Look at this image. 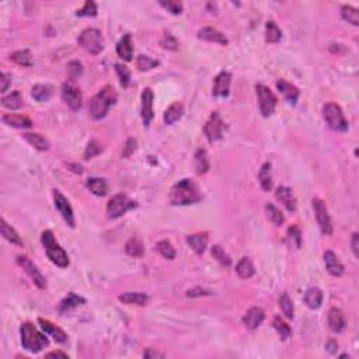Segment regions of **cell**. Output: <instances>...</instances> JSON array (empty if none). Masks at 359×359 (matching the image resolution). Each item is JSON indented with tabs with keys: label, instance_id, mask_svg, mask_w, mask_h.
Listing matches in <instances>:
<instances>
[{
	"label": "cell",
	"instance_id": "56",
	"mask_svg": "<svg viewBox=\"0 0 359 359\" xmlns=\"http://www.w3.org/2000/svg\"><path fill=\"white\" fill-rule=\"evenodd\" d=\"M0 81H2L0 92H2V93H5L7 88H9V86L12 84V76H10L9 73H6V72H3V73L0 74Z\"/></svg>",
	"mask_w": 359,
	"mask_h": 359
},
{
	"label": "cell",
	"instance_id": "26",
	"mask_svg": "<svg viewBox=\"0 0 359 359\" xmlns=\"http://www.w3.org/2000/svg\"><path fill=\"white\" fill-rule=\"evenodd\" d=\"M0 232H2V236L6 239L7 242L12 243V244H14V246L23 247L24 243H23V240H21V237L19 236V233L13 229L12 226H10V225H9L3 217L0 219Z\"/></svg>",
	"mask_w": 359,
	"mask_h": 359
},
{
	"label": "cell",
	"instance_id": "41",
	"mask_svg": "<svg viewBox=\"0 0 359 359\" xmlns=\"http://www.w3.org/2000/svg\"><path fill=\"white\" fill-rule=\"evenodd\" d=\"M282 38V31L274 21H268L265 25V41L268 43H277Z\"/></svg>",
	"mask_w": 359,
	"mask_h": 359
},
{
	"label": "cell",
	"instance_id": "28",
	"mask_svg": "<svg viewBox=\"0 0 359 359\" xmlns=\"http://www.w3.org/2000/svg\"><path fill=\"white\" fill-rule=\"evenodd\" d=\"M304 303L310 309H319L323 303V292L320 288H310L304 293Z\"/></svg>",
	"mask_w": 359,
	"mask_h": 359
},
{
	"label": "cell",
	"instance_id": "44",
	"mask_svg": "<svg viewBox=\"0 0 359 359\" xmlns=\"http://www.w3.org/2000/svg\"><path fill=\"white\" fill-rule=\"evenodd\" d=\"M341 16H342V19L348 21V23H351V24L353 25H359V13L355 7L347 6V5L342 6V9H341Z\"/></svg>",
	"mask_w": 359,
	"mask_h": 359
},
{
	"label": "cell",
	"instance_id": "25",
	"mask_svg": "<svg viewBox=\"0 0 359 359\" xmlns=\"http://www.w3.org/2000/svg\"><path fill=\"white\" fill-rule=\"evenodd\" d=\"M117 54L121 59H124L125 62H130L132 61V38L130 34H125L124 37L119 39V42L117 45Z\"/></svg>",
	"mask_w": 359,
	"mask_h": 359
},
{
	"label": "cell",
	"instance_id": "2",
	"mask_svg": "<svg viewBox=\"0 0 359 359\" xmlns=\"http://www.w3.org/2000/svg\"><path fill=\"white\" fill-rule=\"evenodd\" d=\"M118 94L114 90L112 86H106L100 90L99 93L94 96L90 101V115L94 119H101L107 115V112L110 110V107L114 106L117 103Z\"/></svg>",
	"mask_w": 359,
	"mask_h": 359
},
{
	"label": "cell",
	"instance_id": "3",
	"mask_svg": "<svg viewBox=\"0 0 359 359\" xmlns=\"http://www.w3.org/2000/svg\"><path fill=\"white\" fill-rule=\"evenodd\" d=\"M20 334H21L23 348L32 353L39 352L42 348L50 345V340L43 334H41L31 323H24L20 328Z\"/></svg>",
	"mask_w": 359,
	"mask_h": 359
},
{
	"label": "cell",
	"instance_id": "9",
	"mask_svg": "<svg viewBox=\"0 0 359 359\" xmlns=\"http://www.w3.org/2000/svg\"><path fill=\"white\" fill-rule=\"evenodd\" d=\"M223 129H225V122H223L220 114L217 111H213L204 126V132L208 141L211 143L220 141L223 138Z\"/></svg>",
	"mask_w": 359,
	"mask_h": 359
},
{
	"label": "cell",
	"instance_id": "34",
	"mask_svg": "<svg viewBox=\"0 0 359 359\" xmlns=\"http://www.w3.org/2000/svg\"><path fill=\"white\" fill-rule=\"evenodd\" d=\"M258 181H260V186L264 191H271L273 175H271V164L270 163H264L261 166L260 173H258Z\"/></svg>",
	"mask_w": 359,
	"mask_h": 359
},
{
	"label": "cell",
	"instance_id": "52",
	"mask_svg": "<svg viewBox=\"0 0 359 359\" xmlns=\"http://www.w3.org/2000/svg\"><path fill=\"white\" fill-rule=\"evenodd\" d=\"M160 45L167 51H178L180 48L178 41L171 34H168V32H164V35L160 39Z\"/></svg>",
	"mask_w": 359,
	"mask_h": 359
},
{
	"label": "cell",
	"instance_id": "46",
	"mask_svg": "<svg viewBox=\"0 0 359 359\" xmlns=\"http://www.w3.org/2000/svg\"><path fill=\"white\" fill-rule=\"evenodd\" d=\"M279 307L282 310V313L285 315L286 319H293V316H295L293 303H292L291 297L288 296L286 293H284L282 296L279 297Z\"/></svg>",
	"mask_w": 359,
	"mask_h": 359
},
{
	"label": "cell",
	"instance_id": "4",
	"mask_svg": "<svg viewBox=\"0 0 359 359\" xmlns=\"http://www.w3.org/2000/svg\"><path fill=\"white\" fill-rule=\"evenodd\" d=\"M41 242L42 246L47 251V255L55 265L61 266V268H68L69 266V257L68 253L63 250L58 242L55 240V236L51 230H45L41 235Z\"/></svg>",
	"mask_w": 359,
	"mask_h": 359
},
{
	"label": "cell",
	"instance_id": "18",
	"mask_svg": "<svg viewBox=\"0 0 359 359\" xmlns=\"http://www.w3.org/2000/svg\"><path fill=\"white\" fill-rule=\"evenodd\" d=\"M198 38L199 39H204V41H209V42H216L220 45H228L229 39L226 38V35L220 32L213 27H204L198 31Z\"/></svg>",
	"mask_w": 359,
	"mask_h": 359
},
{
	"label": "cell",
	"instance_id": "40",
	"mask_svg": "<svg viewBox=\"0 0 359 359\" xmlns=\"http://www.w3.org/2000/svg\"><path fill=\"white\" fill-rule=\"evenodd\" d=\"M265 213H266V217H268V219H270L275 226H281V225H284V222H285V216H284V213H282L281 209L277 208L274 204L265 205Z\"/></svg>",
	"mask_w": 359,
	"mask_h": 359
},
{
	"label": "cell",
	"instance_id": "12",
	"mask_svg": "<svg viewBox=\"0 0 359 359\" xmlns=\"http://www.w3.org/2000/svg\"><path fill=\"white\" fill-rule=\"evenodd\" d=\"M62 99L73 111H79L81 108L83 100H81L80 88H77L72 81H68L62 86Z\"/></svg>",
	"mask_w": 359,
	"mask_h": 359
},
{
	"label": "cell",
	"instance_id": "37",
	"mask_svg": "<svg viewBox=\"0 0 359 359\" xmlns=\"http://www.w3.org/2000/svg\"><path fill=\"white\" fill-rule=\"evenodd\" d=\"M84 303H86V299H83L81 296H77V295H74V293H70L68 297H65L62 302H61V304H59V311H61V313H66L69 310L77 307L79 304Z\"/></svg>",
	"mask_w": 359,
	"mask_h": 359
},
{
	"label": "cell",
	"instance_id": "35",
	"mask_svg": "<svg viewBox=\"0 0 359 359\" xmlns=\"http://www.w3.org/2000/svg\"><path fill=\"white\" fill-rule=\"evenodd\" d=\"M119 300L125 304H137V306H145L149 303V296L145 293H133L128 292L119 296Z\"/></svg>",
	"mask_w": 359,
	"mask_h": 359
},
{
	"label": "cell",
	"instance_id": "30",
	"mask_svg": "<svg viewBox=\"0 0 359 359\" xmlns=\"http://www.w3.org/2000/svg\"><path fill=\"white\" fill-rule=\"evenodd\" d=\"M87 187L92 191V194L97 197H106L108 194V186H107L106 180L99 178V177H92L87 180Z\"/></svg>",
	"mask_w": 359,
	"mask_h": 359
},
{
	"label": "cell",
	"instance_id": "6",
	"mask_svg": "<svg viewBox=\"0 0 359 359\" xmlns=\"http://www.w3.org/2000/svg\"><path fill=\"white\" fill-rule=\"evenodd\" d=\"M323 117L331 129L337 130V132H347L348 130L347 118L344 115L341 107L337 106L335 103H328L324 106Z\"/></svg>",
	"mask_w": 359,
	"mask_h": 359
},
{
	"label": "cell",
	"instance_id": "49",
	"mask_svg": "<svg viewBox=\"0 0 359 359\" xmlns=\"http://www.w3.org/2000/svg\"><path fill=\"white\" fill-rule=\"evenodd\" d=\"M115 70H117L118 77H119V83H121V86L122 87L129 86V81H130L129 69L126 68L125 65L117 63V65H115Z\"/></svg>",
	"mask_w": 359,
	"mask_h": 359
},
{
	"label": "cell",
	"instance_id": "27",
	"mask_svg": "<svg viewBox=\"0 0 359 359\" xmlns=\"http://www.w3.org/2000/svg\"><path fill=\"white\" fill-rule=\"evenodd\" d=\"M194 164H195V171L199 175L208 173L211 168V161H209V156L208 152L205 149H198L195 153V159H194Z\"/></svg>",
	"mask_w": 359,
	"mask_h": 359
},
{
	"label": "cell",
	"instance_id": "60",
	"mask_svg": "<svg viewBox=\"0 0 359 359\" xmlns=\"http://www.w3.org/2000/svg\"><path fill=\"white\" fill-rule=\"evenodd\" d=\"M45 356H47V358H63V359L69 358L68 353L61 352V351H54V352H48L47 355H45Z\"/></svg>",
	"mask_w": 359,
	"mask_h": 359
},
{
	"label": "cell",
	"instance_id": "24",
	"mask_svg": "<svg viewBox=\"0 0 359 359\" xmlns=\"http://www.w3.org/2000/svg\"><path fill=\"white\" fill-rule=\"evenodd\" d=\"M3 122L13 128H20V129H28L32 126V121L28 117L24 115H17V114H6L3 115Z\"/></svg>",
	"mask_w": 359,
	"mask_h": 359
},
{
	"label": "cell",
	"instance_id": "48",
	"mask_svg": "<svg viewBox=\"0 0 359 359\" xmlns=\"http://www.w3.org/2000/svg\"><path fill=\"white\" fill-rule=\"evenodd\" d=\"M76 16H79V17H96L97 16V5L94 2L87 0L84 6L76 12Z\"/></svg>",
	"mask_w": 359,
	"mask_h": 359
},
{
	"label": "cell",
	"instance_id": "45",
	"mask_svg": "<svg viewBox=\"0 0 359 359\" xmlns=\"http://www.w3.org/2000/svg\"><path fill=\"white\" fill-rule=\"evenodd\" d=\"M274 328L277 330V333L279 334V337L282 338V340H288L289 337L292 335V330H291V327L286 324L281 317H275L274 319Z\"/></svg>",
	"mask_w": 359,
	"mask_h": 359
},
{
	"label": "cell",
	"instance_id": "19",
	"mask_svg": "<svg viewBox=\"0 0 359 359\" xmlns=\"http://www.w3.org/2000/svg\"><path fill=\"white\" fill-rule=\"evenodd\" d=\"M38 323L41 324V328H42L43 331L50 335V337H52L56 342L65 344V342L68 341V334L63 331L62 328H59L58 326L52 324V323L48 322V320H43V319H38Z\"/></svg>",
	"mask_w": 359,
	"mask_h": 359
},
{
	"label": "cell",
	"instance_id": "16",
	"mask_svg": "<svg viewBox=\"0 0 359 359\" xmlns=\"http://www.w3.org/2000/svg\"><path fill=\"white\" fill-rule=\"evenodd\" d=\"M265 319V313L261 307H251L247 310V313L243 317V324L248 330H255L261 326V323Z\"/></svg>",
	"mask_w": 359,
	"mask_h": 359
},
{
	"label": "cell",
	"instance_id": "21",
	"mask_svg": "<svg viewBox=\"0 0 359 359\" xmlns=\"http://www.w3.org/2000/svg\"><path fill=\"white\" fill-rule=\"evenodd\" d=\"M277 88L284 94V97H285L289 104H292V106L296 104L297 99H299V90H297L296 86H293L289 81L281 79V80L277 81Z\"/></svg>",
	"mask_w": 359,
	"mask_h": 359
},
{
	"label": "cell",
	"instance_id": "42",
	"mask_svg": "<svg viewBox=\"0 0 359 359\" xmlns=\"http://www.w3.org/2000/svg\"><path fill=\"white\" fill-rule=\"evenodd\" d=\"M286 242L288 244L293 248H300L302 246V233L297 226H292L288 229V233H286Z\"/></svg>",
	"mask_w": 359,
	"mask_h": 359
},
{
	"label": "cell",
	"instance_id": "17",
	"mask_svg": "<svg viewBox=\"0 0 359 359\" xmlns=\"http://www.w3.org/2000/svg\"><path fill=\"white\" fill-rule=\"evenodd\" d=\"M275 198L278 199L281 204L285 206L289 212L296 211V199L293 197V192L291 188L285 186H281L275 191Z\"/></svg>",
	"mask_w": 359,
	"mask_h": 359
},
{
	"label": "cell",
	"instance_id": "61",
	"mask_svg": "<svg viewBox=\"0 0 359 359\" xmlns=\"http://www.w3.org/2000/svg\"><path fill=\"white\" fill-rule=\"evenodd\" d=\"M326 348H327V351L330 353H335L337 352V349H338V344L335 342L334 340H330L327 342V345H326Z\"/></svg>",
	"mask_w": 359,
	"mask_h": 359
},
{
	"label": "cell",
	"instance_id": "47",
	"mask_svg": "<svg viewBox=\"0 0 359 359\" xmlns=\"http://www.w3.org/2000/svg\"><path fill=\"white\" fill-rule=\"evenodd\" d=\"M156 247H157L159 253H160L164 258H167V260H174V258H175V250H174V247L171 246V243L167 242V240H161V242H159Z\"/></svg>",
	"mask_w": 359,
	"mask_h": 359
},
{
	"label": "cell",
	"instance_id": "57",
	"mask_svg": "<svg viewBox=\"0 0 359 359\" xmlns=\"http://www.w3.org/2000/svg\"><path fill=\"white\" fill-rule=\"evenodd\" d=\"M211 295V292L206 291L204 288H194V289H190L187 292V296L188 297H199V296H208Z\"/></svg>",
	"mask_w": 359,
	"mask_h": 359
},
{
	"label": "cell",
	"instance_id": "5",
	"mask_svg": "<svg viewBox=\"0 0 359 359\" xmlns=\"http://www.w3.org/2000/svg\"><path fill=\"white\" fill-rule=\"evenodd\" d=\"M79 45L92 55H99L104 50V37L97 28H86L79 35Z\"/></svg>",
	"mask_w": 359,
	"mask_h": 359
},
{
	"label": "cell",
	"instance_id": "14",
	"mask_svg": "<svg viewBox=\"0 0 359 359\" xmlns=\"http://www.w3.org/2000/svg\"><path fill=\"white\" fill-rule=\"evenodd\" d=\"M54 202H55V206L58 212L62 215V217L65 219V222L68 223L70 228H74V215H73V209L72 206L69 204V201L66 199L65 195H62L61 192L58 190H54Z\"/></svg>",
	"mask_w": 359,
	"mask_h": 359
},
{
	"label": "cell",
	"instance_id": "1",
	"mask_svg": "<svg viewBox=\"0 0 359 359\" xmlns=\"http://www.w3.org/2000/svg\"><path fill=\"white\" fill-rule=\"evenodd\" d=\"M202 199V195L199 192L198 186L190 178H184L174 184L170 195L168 202L171 205H191L197 204Z\"/></svg>",
	"mask_w": 359,
	"mask_h": 359
},
{
	"label": "cell",
	"instance_id": "13",
	"mask_svg": "<svg viewBox=\"0 0 359 359\" xmlns=\"http://www.w3.org/2000/svg\"><path fill=\"white\" fill-rule=\"evenodd\" d=\"M230 83H232V73L223 70L217 74L212 87V96L216 99H225L230 93Z\"/></svg>",
	"mask_w": 359,
	"mask_h": 359
},
{
	"label": "cell",
	"instance_id": "23",
	"mask_svg": "<svg viewBox=\"0 0 359 359\" xmlns=\"http://www.w3.org/2000/svg\"><path fill=\"white\" fill-rule=\"evenodd\" d=\"M328 327L333 333H341L345 328V319L340 309L333 307L328 311Z\"/></svg>",
	"mask_w": 359,
	"mask_h": 359
},
{
	"label": "cell",
	"instance_id": "51",
	"mask_svg": "<svg viewBox=\"0 0 359 359\" xmlns=\"http://www.w3.org/2000/svg\"><path fill=\"white\" fill-rule=\"evenodd\" d=\"M83 73V68H81V63L77 62V61H72V62L68 63V76L69 80L76 81L79 79V76Z\"/></svg>",
	"mask_w": 359,
	"mask_h": 359
},
{
	"label": "cell",
	"instance_id": "50",
	"mask_svg": "<svg viewBox=\"0 0 359 359\" xmlns=\"http://www.w3.org/2000/svg\"><path fill=\"white\" fill-rule=\"evenodd\" d=\"M157 65H159V62L155 61V59H152V58H149V56H145V55L138 56L137 66L139 68V70H142V72L156 68Z\"/></svg>",
	"mask_w": 359,
	"mask_h": 359
},
{
	"label": "cell",
	"instance_id": "55",
	"mask_svg": "<svg viewBox=\"0 0 359 359\" xmlns=\"http://www.w3.org/2000/svg\"><path fill=\"white\" fill-rule=\"evenodd\" d=\"M135 149H137V139L129 138L126 141V143H125L124 149H122V157H129L135 152Z\"/></svg>",
	"mask_w": 359,
	"mask_h": 359
},
{
	"label": "cell",
	"instance_id": "22",
	"mask_svg": "<svg viewBox=\"0 0 359 359\" xmlns=\"http://www.w3.org/2000/svg\"><path fill=\"white\" fill-rule=\"evenodd\" d=\"M208 240H209V237H208V233H205V232L204 233H195V235H191L187 237L188 246L198 255L204 254V251L206 250V246H208Z\"/></svg>",
	"mask_w": 359,
	"mask_h": 359
},
{
	"label": "cell",
	"instance_id": "54",
	"mask_svg": "<svg viewBox=\"0 0 359 359\" xmlns=\"http://www.w3.org/2000/svg\"><path fill=\"white\" fill-rule=\"evenodd\" d=\"M101 146H100L99 143L96 142V141H90L88 142V145H87L86 150H84V159L86 160H88V159H92V157H94V156H97L101 153Z\"/></svg>",
	"mask_w": 359,
	"mask_h": 359
},
{
	"label": "cell",
	"instance_id": "53",
	"mask_svg": "<svg viewBox=\"0 0 359 359\" xmlns=\"http://www.w3.org/2000/svg\"><path fill=\"white\" fill-rule=\"evenodd\" d=\"M160 6H163L171 14H181L183 13V3L178 0H161Z\"/></svg>",
	"mask_w": 359,
	"mask_h": 359
},
{
	"label": "cell",
	"instance_id": "8",
	"mask_svg": "<svg viewBox=\"0 0 359 359\" xmlns=\"http://www.w3.org/2000/svg\"><path fill=\"white\" fill-rule=\"evenodd\" d=\"M255 93L258 99V106H260V112L262 117H270L275 111V107L278 104L277 96L270 90V87L264 84H257L255 86Z\"/></svg>",
	"mask_w": 359,
	"mask_h": 359
},
{
	"label": "cell",
	"instance_id": "43",
	"mask_svg": "<svg viewBox=\"0 0 359 359\" xmlns=\"http://www.w3.org/2000/svg\"><path fill=\"white\" fill-rule=\"evenodd\" d=\"M211 254L212 257H213L216 261H219L222 265L229 266L230 264H232V260H230V257L228 255V253H226V251L223 250L222 246H219V244H215V246L211 248Z\"/></svg>",
	"mask_w": 359,
	"mask_h": 359
},
{
	"label": "cell",
	"instance_id": "33",
	"mask_svg": "<svg viewBox=\"0 0 359 359\" xmlns=\"http://www.w3.org/2000/svg\"><path fill=\"white\" fill-rule=\"evenodd\" d=\"M236 273L242 279L251 278L254 273H255L251 260L248 257H243L242 260L237 262V265H236Z\"/></svg>",
	"mask_w": 359,
	"mask_h": 359
},
{
	"label": "cell",
	"instance_id": "11",
	"mask_svg": "<svg viewBox=\"0 0 359 359\" xmlns=\"http://www.w3.org/2000/svg\"><path fill=\"white\" fill-rule=\"evenodd\" d=\"M17 264H19V265L24 270L25 274L32 279V282L37 285V288H39V289H45V288H47V281L43 278V275L39 273L37 265H35L28 257L19 255V257H17Z\"/></svg>",
	"mask_w": 359,
	"mask_h": 359
},
{
	"label": "cell",
	"instance_id": "39",
	"mask_svg": "<svg viewBox=\"0 0 359 359\" xmlns=\"http://www.w3.org/2000/svg\"><path fill=\"white\" fill-rule=\"evenodd\" d=\"M2 104H3V107H6V108H9V110H12V111L19 110V108H21V106H23L21 94H20L19 92H13L12 94L5 96V97L2 99Z\"/></svg>",
	"mask_w": 359,
	"mask_h": 359
},
{
	"label": "cell",
	"instance_id": "20",
	"mask_svg": "<svg viewBox=\"0 0 359 359\" xmlns=\"http://www.w3.org/2000/svg\"><path fill=\"white\" fill-rule=\"evenodd\" d=\"M324 262H326V268L330 275L333 277H341L344 274V265L342 262L338 260V257L335 255L334 251L328 250L324 253Z\"/></svg>",
	"mask_w": 359,
	"mask_h": 359
},
{
	"label": "cell",
	"instance_id": "7",
	"mask_svg": "<svg viewBox=\"0 0 359 359\" xmlns=\"http://www.w3.org/2000/svg\"><path fill=\"white\" fill-rule=\"evenodd\" d=\"M133 208H137V202L135 201H132L125 194H117V195H114L108 201V204H107V213H108V216L111 217V219H117V217H121L128 211L133 209Z\"/></svg>",
	"mask_w": 359,
	"mask_h": 359
},
{
	"label": "cell",
	"instance_id": "29",
	"mask_svg": "<svg viewBox=\"0 0 359 359\" xmlns=\"http://www.w3.org/2000/svg\"><path fill=\"white\" fill-rule=\"evenodd\" d=\"M23 138H24L25 141L31 145L32 148H35L37 150H39V152H45V150L50 149V142H48L42 135H39V133H35V132H34V133H32V132H27V133L23 135Z\"/></svg>",
	"mask_w": 359,
	"mask_h": 359
},
{
	"label": "cell",
	"instance_id": "15",
	"mask_svg": "<svg viewBox=\"0 0 359 359\" xmlns=\"http://www.w3.org/2000/svg\"><path fill=\"white\" fill-rule=\"evenodd\" d=\"M153 92L150 88H145L142 93V106H141V114H142V119L145 126H149L152 119L155 117L153 114Z\"/></svg>",
	"mask_w": 359,
	"mask_h": 359
},
{
	"label": "cell",
	"instance_id": "59",
	"mask_svg": "<svg viewBox=\"0 0 359 359\" xmlns=\"http://www.w3.org/2000/svg\"><path fill=\"white\" fill-rule=\"evenodd\" d=\"M143 356H145V358H164L163 353L157 352V351H155L153 348H149L148 351H145Z\"/></svg>",
	"mask_w": 359,
	"mask_h": 359
},
{
	"label": "cell",
	"instance_id": "58",
	"mask_svg": "<svg viewBox=\"0 0 359 359\" xmlns=\"http://www.w3.org/2000/svg\"><path fill=\"white\" fill-rule=\"evenodd\" d=\"M351 246H352V251L355 257H359V235L353 233L352 240H351Z\"/></svg>",
	"mask_w": 359,
	"mask_h": 359
},
{
	"label": "cell",
	"instance_id": "10",
	"mask_svg": "<svg viewBox=\"0 0 359 359\" xmlns=\"http://www.w3.org/2000/svg\"><path fill=\"white\" fill-rule=\"evenodd\" d=\"M313 209L316 213V219L320 230L324 236H331L333 233V225H331V219L328 215V209L326 204L323 202L320 198L313 199Z\"/></svg>",
	"mask_w": 359,
	"mask_h": 359
},
{
	"label": "cell",
	"instance_id": "32",
	"mask_svg": "<svg viewBox=\"0 0 359 359\" xmlns=\"http://www.w3.org/2000/svg\"><path fill=\"white\" fill-rule=\"evenodd\" d=\"M10 61L17 63L20 66H24V68H31L32 65H34V58H32L31 52L28 50H21L13 52L12 55H10Z\"/></svg>",
	"mask_w": 359,
	"mask_h": 359
},
{
	"label": "cell",
	"instance_id": "38",
	"mask_svg": "<svg viewBox=\"0 0 359 359\" xmlns=\"http://www.w3.org/2000/svg\"><path fill=\"white\" fill-rule=\"evenodd\" d=\"M32 99L37 100L39 103L48 101L52 96V87L48 84H35L31 90Z\"/></svg>",
	"mask_w": 359,
	"mask_h": 359
},
{
	"label": "cell",
	"instance_id": "36",
	"mask_svg": "<svg viewBox=\"0 0 359 359\" xmlns=\"http://www.w3.org/2000/svg\"><path fill=\"white\" fill-rule=\"evenodd\" d=\"M125 251L128 255L130 257H135V258H139L142 257L143 251H145V247H143L142 240L139 237H132L130 240H128V243L125 244Z\"/></svg>",
	"mask_w": 359,
	"mask_h": 359
},
{
	"label": "cell",
	"instance_id": "62",
	"mask_svg": "<svg viewBox=\"0 0 359 359\" xmlns=\"http://www.w3.org/2000/svg\"><path fill=\"white\" fill-rule=\"evenodd\" d=\"M70 167H73L72 170H74L76 173H83V170H81V166H77V164H70Z\"/></svg>",
	"mask_w": 359,
	"mask_h": 359
},
{
	"label": "cell",
	"instance_id": "31",
	"mask_svg": "<svg viewBox=\"0 0 359 359\" xmlns=\"http://www.w3.org/2000/svg\"><path fill=\"white\" fill-rule=\"evenodd\" d=\"M183 112H184V107L181 103H173L171 106L168 107L166 112H164V122L167 125H173L178 121L180 118L183 117Z\"/></svg>",
	"mask_w": 359,
	"mask_h": 359
}]
</instances>
